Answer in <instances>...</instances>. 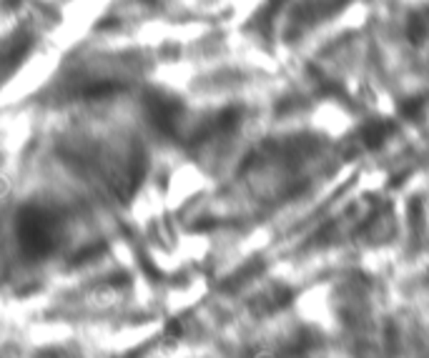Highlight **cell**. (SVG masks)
Returning <instances> with one entry per match:
<instances>
[{
  "label": "cell",
  "instance_id": "cell-2",
  "mask_svg": "<svg viewBox=\"0 0 429 358\" xmlns=\"http://www.w3.org/2000/svg\"><path fill=\"white\" fill-rule=\"evenodd\" d=\"M407 38L410 43L422 45L429 38V13H414L410 18V26H407Z\"/></svg>",
  "mask_w": 429,
  "mask_h": 358
},
{
  "label": "cell",
  "instance_id": "cell-3",
  "mask_svg": "<svg viewBox=\"0 0 429 358\" xmlns=\"http://www.w3.org/2000/svg\"><path fill=\"white\" fill-rule=\"evenodd\" d=\"M424 108H427L424 98H410V101L402 103V115H407V118H422Z\"/></svg>",
  "mask_w": 429,
  "mask_h": 358
},
{
  "label": "cell",
  "instance_id": "cell-1",
  "mask_svg": "<svg viewBox=\"0 0 429 358\" xmlns=\"http://www.w3.org/2000/svg\"><path fill=\"white\" fill-rule=\"evenodd\" d=\"M389 133H391V123H387V121L366 123L364 130H362V141L369 148H379L387 138H389Z\"/></svg>",
  "mask_w": 429,
  "mask_h": 358
}]
</instances>
